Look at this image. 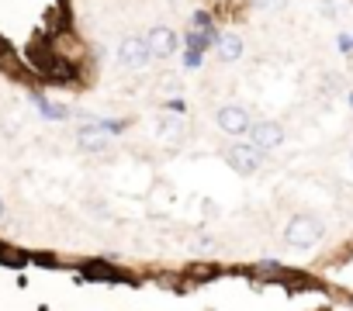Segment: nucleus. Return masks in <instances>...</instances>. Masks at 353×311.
Masks as SVG:
<instances>
[{
	"instance_id": "obj_1",
	"label": "nucleus",
	"mask_w": 353,
	"mask_h": 311,
	"mask_svg": "<svg viewBox=\"0 0 353 311\" xmlns=\"http://www.w3.org/2000/svg\"><path fill=\"white\" fill-rule=\"evenodd\" d=\"M322 239V222L315 218V215H294L291 222H288V228H284V242L291 246V249H312L315 242Z\"/></svg>"
},
{
	"instance_id": "obj_2",
	"label": "nucleus",
	"mask_w": 353,
	"mask_h": 311,
	"mask_svg": "<svg viewBox=\"0 0 353 311\" xmlns=\"http://www.w3.org/2000/svg\"><path fill=\"white\" fill-rule=\"evenodd\" d=\"M215 121H219V128H222L225 135H246V131L253 128L250 111H246V107H239V104H225V107H219Z\"/></svg>"
},
{
	"instance_id": "obj_3",
	"label": "nucleus",
	"mask_w": 353,
	"mask_h": 311,
	"mask_svg": "<svg viewBox=\"0 0 353 311\" xmlns=\"http://www.w3.org/2000/svg\"><path fill=\"white\" fill-rule=\"evenodd\" d=\"M225 160H229V167H232L236 173H256L260 163H263V152H260L256 145H250V142H239V145L229 149Z\"/></svg>"
},
{
	"instance_id": "obj_4",
	"label": "nucleus",
	"mask_w": 353,
	"mask_h": 311,
	"mask_svg": "<svg viewBox=\"0 0 353 311\" xmlns=\"http://www.w3.org/2000/svg\"><path fill=\"white\" fill-rule=\"evenodd\" d=\"M149 59H152V56H149V45H145L142 35H128V39L118 45V63L128 66V69H142Z\"/></svg>"
},
{
	"instance_id": "obj_5",
	"label": "nucleus",
	"mask_w": 353,
	"mask_h": 311,
	"mask_svg": "<svg viewBox=\"0 0 353 311\" xmlns=\"http://www.w3.org/2000/svg\"><path fill=\"white\" fill-rule=\"evenodd\" d=\"M250 135H253L250 145H256L260 152H263V149H277V145L284 142V128H281L277 121H260V125L250 128Z\"/></svg>"
},
{
	"instance_id": "obj_6",
	"label": "nucleus",
	"mask_w": 353,
	"mask_h": 311,
	"mask_svg": "<svg viewBox=\"0 0 353 311\" xmlns=\"http://www.w3.org/2000/svg\"><path fill=\"white\" fill-rule=\"evenodd\" d=\"M145 45H149V56L166 59V56L176 52V35H173L170 28H152V32L145 35Z\"/></svg>"
},
{
	"instance_id": "obj_7",
	"label": "nucleus",
	"mask_w": 353,
	"mask_h": 311,
	"mask_svg": "<svg viewBox=\"0 0 353 311\" xmlns=\"http://www.w3.org/2000/svg\"><path fill=\"white\" fill-rule=\"evenodd\" d=\"M243 56V42L236 39V35H225V39H219V59H225V63H236Z\"/></svg>"
},
{
	"instance_id": "obj_8",
	"label": "nucleus",
	"mask_w": 353,
	"mask_h": 311,
	"mask_svg": "<svg viewBox=\"0 0 353 311\" xmlns=\"http://www.w3.org/2000/svg\"><path fill=\"white\" fill-rule=\"evenodd\" d=\"M156 135L166 138V142H176L181 138V121H173V118H159L156 121Z\"/></svg>"
},
{
	"instance_id": "obj_9",
	"label": "nucleus",
	"mask_w": 353,
	"mask_h": 311,
	"mask_svg": "<svg viewBox=\"0 0 353 311\" xmlns=\"http://www.w3.org/2000/svg\"><path fill=\"white\" fill-rule=\"evenodd\" d=\"M0 263H4V266H11V270H21V266L28 263V256H25V253H18V249L0 246Z\"/></svg>"
},
{
	"instance_id": "obj_10",
	"label": "nucleus",
	"mask_w": 353,
	"mask_h": 311,
	"mask_svg": "<svg viewBox=\"0 0 353 311\" xmlns=\"http://www.w3.org/2000/svg\"><path fill=\"white\" fill-rule=\"evenodd\" d=\"M77 138H80V145H83L87 152H101V149H104V138H97V135H94V128H80V135H77Z\"/></svg>"
},
{
	"instance_id": "obj_11",
	"label": "nucleus",
	"mask_w": 353,
	"mask_h": 311,
	"mask_svg": "<svg viewBox=\"0 0 353 311\" xmlns=\"http://www.w3.org/2000/svg\"><path fill=\"white\" fill-rule=\"evenodd\" d=\"M4 56H11V49H8V42H4V39H0V59H4Z\"/></svg>"
},
{
	"instance_id": "obj_12",
	"label": "nucleus",
	"mask_w": 353,
	"mask_h": 311,
	"mask_svg": "<svg viewBox=\"0 0 353 311\" xmlns=\"http://www.w3.org/2000/svg\"><path fill=\"white\" fill-rule=\"evenodd\" d=\"M0 222H4V197H0Z\"/></svg>"
}]
</instances>
